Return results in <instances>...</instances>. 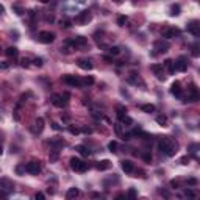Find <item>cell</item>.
<instances>
[{
  "label": "cell",
  "mask_w": 200,
  "mask_h": 200,
  "mask_svg": "<svg viewBox=\"0 0 200 200\" xmlns=\"http://www.w3.org/2000/svg\"><path fill=\"white\" fill-rule=\"evenodd\" d=\"M158 149L167 156H174L177 153V144L172 141L169 136H164V138H161V139L158 141Z\"/></svg>",
  "instance_id": "cell-1"
},
{
  "label": "cell",
  "mask_w": 200,
  "mask_h": 200,
  "mask_svg": "<svg viewBox=\"0 0 200 200\" xmlns=\"http://www.w3.org/2000/svg\"><path fill=\"white\" fill-rule=\"evenodd\" d=\"M71 97L69 92H64V94H53L52 95V103L57 108H64L67 105V99Z\"/></svg>",
  "instance_id": "cell-2"
},
{
  "label": "cell",
  "mask_w": 200,
  "mask_h": 200,
  "mask_svg": "<svg viewBox=\"0 0 200 200\" xmlns=\"http://www.w3.org/2000/svg\"><path fill=\"white\" fill-rule=\"evenodd\" d=\"M71 169L72 170H75V172H86L88 170V164L85 163V161H81L80 158H71Z\"/></svg>",
  "instance_id": "cell-3"
},
{
  "label": "cell",
  "mask_w": 200,
  "mask_h": 200,
  "mask_svg": "<svg viewBox=\"0 0 200 200\" xmlns=\"http://www.w3.org/2000/svg\"><path fill=\"white\" fill-rule=\"evenodd\" d=\"M61 80H63V83H66L69 86H77V88L83 86V81H81V78H78L77 75H63Z\"/></svg>",
  "instance_id": "cell-4"
},
{
  "label": "cell",
  "mask_w": 200,
  "mask_h": 200,
  "mask_svg": "<svg viewBox=\"0 0 200 200\" xmlns=\"http://www.w3.org/2000/svg\"><path fill=\"white\" fill-rule=\"evenodd\" d=\"M41 163L39 161H36V160H31L30 163H27L25 164V172H28V174H31V175H38L39 172H41Z\"/></svg>",
  "instance_id": "cell-5"
},
{
  "label": "cell",
  "mask_w": 200,
  "mask_h": 200,
  "mask_svg": "<svg viewBox=\"0 0 200 200\" xmlns=\"http://www.w3.org/2000/svg\"><path fill=\"white\" fill-rule=\"evenodd\" d=\"M38 41L42 42V44H50V42L55 41V34L52 31H41L38 34Z\"/></svg>",
  "instance_id": "cell-6"
},
{
  "label": "cell",
  "mask_w": 200,
  "mask_h": 200,
  "mask_svg": "<svg viewBox=\"0 0 200 200\" xmlns=\"http://www.w3.org/2000/svg\"><path fill=\"white\" fill-rule=\"evenodd\" d=\"M153 47H155V53H164V52H167L169 50V47H170V44L167 42V41H163V39H160V41H156V42L153 44Z\"/></svg>",
  "instance_id": "cell-7"
},
{
  "label": "cell",
  "mask_w": 200,
  "mask_h": 200,
  "mask_svg": "<svg viewBox=\"0 0 200 200\" xmlns=\"http://www.w3.org/2000/svg\"><path fill=\"white\" fill-rule=\"evenodd\" d=\"M174 66H175V71L184 72L186 69H188V59H186L184 57H180L177 61H174Z\"/></svg>",
  "instance_id": "cell-8"
},
{
  "label": "cell",
  "mask_w": 200,
  "mask_h": 200,
  "mask_svg": "<svg viewBox=\"0 0 200 200\" xmlns=\"http://www.w3.org/2000/svg\"><path fill=\"white\" fill-rule=\"evenodd\" d=\"M91 19H92V14L89 11H81L80 14L75 17V22H78V24H88V22H91Z\"/></svg>",
  "instance_id": "cell-9"
},
{
  "label": "cell",
  "mask_w": 200,
  "mask_h": 200,
  "mask_svg": "<svg viewBox=\"0 0 200 200\" xmlns=\"http://www.w3.org/2000/svg\"><path fill=\"white\" fill-rule=\"evenodd\" d=\"M180 34V30L175 28V27H169V28L166 30H163V38L164 39H172V38H175Z\"/></svg>",
  "instance_id": "cell-10"
},
{
  "label": "cell",
  "mask_w": 200,
  "mask_h": 200,
  "mask_svg": "<svg viewBox=\"0 0 200 200\" xmlns=\"http://www.w3.org/2000/svg\"><path fill=\"white\" fill-rule=\"evenodd\" d=\"M67 44H71L74 47H85V45H88V39L85 36H77L71 41H67Z\"/></svg>",
  "instance_id": "cell-11"
},
{
  "label": "cell",
  "mask_w": 200,
  "mask_h": 200,
  "mask_svg": "<svg viewBox=\"0 0 200 200\" xmlns=\"http://www.w3.org/2000/svg\"><path fill=\"white\" fill-rule=\"evenodd\" d=\"M170 94L172 95H175V97H183V89H181V85H180V81H174L170 86Z\"/></svg>",
  "instance_id": "cell-12"
},
{
  "label": "cell",
  "mask_w": 200,
  "mask_h": 200,
  "mask_svg": "<svg viewBox=\"0 0 200 200\" xmlns=\"http://www.w3.org/2000/svg\"><path fill=\"white\" fill-rule=\"evenodd\" d=\"M0 189H5V191L11 192L13 189H14V184H13V181L10 180V178L2 177V178H0Z\"/></svg>",
  "instance_id": "cell-13"
},
{
  "label": "cell",
  "mask_w": 200,
  "mask_h": 200,
  "mask_svg": "<svg viewBox=\"0 0 200 200\" xmlns=\"http://www.w3.org/2000/svg\"><path fill=\"white\" fill-rule=\"evenodd\" d=\"M120 167H122V170L125 172V174H132V172L135 170V164L130 160H122L120 161Z\"/></svg>",
  "instance_id": "cell-14"
},
{
  "label": "cell",
  "mask_w": 200,
  "mask_h": 200,
  "mask_svg": "<svg viewBox=\"0 0 200 200\" xmlns=\"http://www.w3.org/2000/svg\"><path fill=\"white\" fill-rule=\"evenodd\" d=\"M152 71H153V74L156 75L158 80H164V69H163V64H152Z\"/></svg>",
  "instance_id": "cell-15"
},
{
  "label": "cell",
  "mask_w": 200,
  "mask_h": 200,
  "mask_svg": "<svg viewBox=\"0 0 200 200\" xmlns=\"http://www.w3.org/2000/svg\"><path fill=\"white\" fill-rule=\"evenodd\" d=\"M42 130H44V119H42V117H38L36 122H34V127H33L31 132L34 135H39V133H42Z\"/></svg>",
  "instance_id": "cell-16"
},
{
  "label": "cell",
  "mask_w": 200,
  "mask_h": 200,
  "mask_svg": "<svg viewBox=\"0 0 200 200\" xmlns=\"http://www.w3.org/2000/svg\"><path fill=\"white\" fill-rule=\"evenodd\" d=\"M188 31L191 34H194V36H200V25L197 20H192V22L188 25Z\"/></svg>",
  "instance_id": "cell-17"
},
{
  "label": "cell",
  "mask_w": 200,
  "mask_h": 200,
  "mask_svg": "<svg viewBox=\"0 0 200 200\" xmlns=\"http://www.w3.org/2000/svg\"><path fill=\"white\" fill-rule=\"evenodd\" d=\"M197 99H199L197 88H196V85H191V88H189V94H188V100H186V102H197Z\"/></svg>",
  "instance_id": "cell-18"
},
{
  "label": "cell",
  "mask_w": 200,
  "mask_h": 200,
  "mask_svg": "<svg viewBox=\"0 0 200 200\" xmlns=\"http://www.w3.org/2000/svg\"><path fill=\"white\" fill-rule=\"evenodd\" d=\"M77 64L80 69H83V71H91V69L94 67L91 61H88V59H78L77 61Z\"/></svg>",
  "instance_id": "cell-19"
},
{
  "label": "cell",
  "mask_w": 200,
  "mask_h": 200,
  "mask_svg": "<svg viewBox=\"0 0 200 200\" xmlns=\"http://www.w3.org/2000/svg\"><path fill=\"white\" fill-rule=\"evenodd\" d=\"M95 167H97L99 170H106L111 167V161L109 160H103V161H99L97 164H95Z\"/></svg>",
  "instance_id": "cell-20"
},
{
  "label": "cell",
  "mask_w": 200,
  "mask_h": 200,
  "mask_svg": "<svg viewBox=\"0 0 200 200\" xmlns=\"http://www.w3.org/2000/svg\"><path fill=\"white\" fill-rule=\"evenodd\" d=\"M75 150H77L80 155H83V156H89V155H91V150H89L86 146H83V144L77 146V147H75Z\"/></svg>",
  "instance_id": "cell-21"
},
{
  "label": "cell",
  "mask_w": 200,
  "mask_h": 200,
  "mask_svg": "<svg viewBox=\"0 0 200 200\" xmlns=\"http://www.w3.org/2000/svg\"><path fill=\"white\" fill-rule=\"evenodd\" d=\"M5 53H6V57H8V58H16L19 55V50L16 49V47H8V49L5 50Z\"/></svg>",
  "instance_id": "cell-22"
},
{
  "label": "cell",
  "mask_w": 200,
  "mask_h": 200,
  "mask_svg": "<svg viewBox=\"0 0 200 200\" xmlns=\"http://www.w3.org/2000/svg\"><path fill=\"white\" fill-rule=\"evenodd\" d=\"M116 113H117V117H119V119H122V117L127 114V108L123 106V105H117V106H116Z\"/></svg>",
  "instance_id": "cell-23"
},
{
  "label": "cell",
  "mask_w": 200,
  "mask_h": 200,
  "mask_svg": "<svg viewBox=\"0 0 200 200\" xmlns=\"http://www.w3.org/2000/svg\"><path fill=\"white\" fill-rule=\"evenodd\" d=\"M78 196H80V191L77 188H71V189L67 191V194H66L67 199H75V197H78Z\"/></svg>",
  "instance_id": "cell-24"
},
{
  "label": "cell",
  "mask_w": 200,
  "mask_h": 200,
  "mask_svg": "<svg viewBox=\"0 0 200 200\" xmlns=\"http://www.w3.org/2000/svg\"><path fill=\"white\" fill-rule=\"evenodd\" d=\"M141 109L144 113H153L155 111V105H152V103H146V105H141Z\"/></svg>",
  "instance_id": "cell-25"
},
{
  "label": "cell",
  "mask_w": 200,
  "mask_h": 200,
  "mask_svg": "<svg viewBox=\"0 0 200 200\" xmlns=\"http://www.w3.org/2000/svg\"><path fill=\"white\" fill-rule=\"evenodd\" d=\"M50 146H53L55 149H58V147L66 146V142H64L63 139H52V141H50Z\"/></svg>",
  "instance_id": "cell-26"
},
{
  "label": "cell",
  "mask_w": 200,
  "mask_h": 200,
  "mask_svg": "<svg viewBox=\"0 0 200 200\" xmlns=\"http://www.w3.org/2000/svg\"><path fill=\"white\" fill-rule=\"evenodd\" d=\"M164 64H166V67L169 69V74L175 72V66H174V61H172V59H166V63H164Z\"/></svg>",
  "instance_id": "cell-27"
},
{
  "label": "cell",
  "mask_w": 200,
  "mask_h": 200,
  "mask_svg": "<svg viewBox=\"0 0 200 200\" xmlns=\"http://www.w3.org/2000/svg\"><path fill=\"white\" fill-rule=\"evenodd\" d=\"M58 156H59V150L58 149H53L52 153H50V163H55V161L58 160Z\"/></svg>",
  "instance_id": "cell-28"
},
{
  "label": "cell",
  "mask_w": 200,
  "mask_h": 200,
  "mask_svg": "<svg viewBox=\"0 0 200 200\" xmlns=\"http://www.w3.org/2000/svg\"><path fill=\"white\" fill-rule=\"evenodd\" d=\"M180 14V5H172L170 6V16H178Z\"/></svg>",
  "instance_id": "cell-29"
},
{
  "label": "cell",
  "mask_w": 200,
  "mask_h": 200,
  "mask_svg": "<svg viewBox=\"0 0 200 200\" xmlns=\"http://www.w3.org/2000/svg\"><path fill=\"white\" fill-rule=\"evenodd\" d=\"M156 122L160 123L161 127H166V125H167V117H166V116H158V117H156Z\"/></svg>",
  "instance_id": "cell-30"
},
{
  "label": "cell",
  "mask_w": 200,
  "mask_h": 200,
  "mask_svg": "<svg viewBox=\"0 0 200 200\" xmlns=\"http://www.w3.org/2000/svg\"><path fill=\"white\" fill-rule=\"evenodd\" d=\"M81 81H83V85H86V86H91V85H94V77H91V75H88V77L81 78Z\"/></svg>",
  "instance_id": "cell-31"
},
{
  "label": "cell",
  "mask_w": 200,
  "mask_h": 200,
  "mask_svg": "<svg viewBox=\"0 0 200 200\" xmlns=\"http://www.w3.org/2000/svg\"><path fill=\"white\" fill-rule=\"evenodd\" d=\"M108 150L113 152V153H116V152H117V142H116V141H111V142H109V144H108Z\"/></svg>",
  "instance_id": "cell-32"
},
{
  "label": "cell",
  "mask_w": 200,
  "mask_h": 200,
  "mask_svg": "<svg viewBox=\"0 0 200 200\" xmlns=\"http://www.w3.org/2000/svg\"><path fill=\"white\" fill-rule=\"evenodd\" d=\"M125 22H127V17L125 16H119V17H117V25H119V27H123V25H125Z\"/></svg>",
  "instance_id": "cell-33"
},
{
  "label": "cell",
  "mask_w": 200,
  "mask_h": 200,
  "mask_svg": "<svg viewBox=\"0 0 200 200\" xmlns=\"http://www.w3.org/2000/svg\"><path fill=\"white\" fill-rule=\"evenodd\" d=\"M120 120H122L123 123H127V125H132V123H133V119H132V117H128L127 114H125V116H123V117H122V119H120Z\"/></svg>",
  "instance_id": "cell-34"
},
{
  "label": "cell",
  "mask_w": 200,
  "mask_h": 200,
  "mask_svg": "<svg viewBox=\"0 0 200 200\" xmlns=\"http://www.w3.org/2000/svg\"><path fill=\"white\" fill-rule=\"evenodd\" d=\"M109 53H111V55H114V57H116V55H119L120 53V49H119V47H109Z\"/></svg>",
  "instance_id": "cell-35"
},
{
  "label": "cell",
  "mask_w": 200,
  "mask_h": 200,
  "mask_svg": "<svg viewBox=\"0 0 200 200\" xmlns=\"http://www.w3.org/2000/svg\"><path fill=\"white\" fill-rule=\"evenodd\" d=\"M69 132H71L72 135H78V133H80V128H77V127L71 125V127H69Z\"/></svg>",
  "instance_id": "cell-36"
},
{
  "label": "cell",
  "mask_w": 200,
  "mask_h": 200,
  "mask_svg": "<svg viewBox=\"0 0 200 200\" xmlns=\"http://www.w3.org/2000/svg\"><path fill=\"white\" fill-rule=\"evenodd\" d=\"M192 55H194V57H199V55H200V52H199V45L196 44V45H192Z\"/></svg>",
  "instance_id": "cell-37"
},
{
  "label": "cell",
  "mask_w": 200,
  "mask_h": 200,
  "mask_svg": "<svg viewBox=\"0 0 200 200\" xmlns=\"http://www.w3.org/2000/svg\"><path fill=\"white\" fill-rule=\"evenodd\" d=\"M24 172H25V166H17V167H16V174H17V175H22Z\"/></svg>",
  "instance_id": "cell-38"
},
{
  "label": "cell",
  "mask_w": 200,
  "mask_h": 200,
  "mask_svg": "<svg viewBox=\"0 0 200 200\" xmlns=\"http://www.w3.org/2000/svg\"><path fill=\"white\" fill-rule=\"evenodd\" d=\"M184 196H188V197H196V192L192 191V189H184Z\"/></svg>",
  "instance_id": "cell-39"
},
{
  "label": "cell",
  "mask_w": 200,
  "mask_h": 200,
  "mask_svg": "<svg viewBox=\"0 0 200 200\" xmlns=\"http://www.w3.org/2000/svg\"><path fill=\"white\" fill-rule=\"evenodd\" d=\"M33 63H34V66L41 67V66H42V59H41V58H34V59H33Z\"/></svg>",
  "instance_id": "cell-40"
},
{
  "label": "cell",
  "mask_w": 200,
  "mask_h": 200,
  "mask_svg": "<svg viewBox=\"0 0 200 200\" xmlns=\"http://www.w3.org/2000/svg\"><path fill=\"white\" fill-rule=\"evenodd\" d=\"M142 158H144V161H147V163H150V161H152V155H150V153H144V155H142Z\"/></svg>",
  "instance_id": "cell-41"
},
{
  "label": "cell",
  "mask_w": 200,
  "mask_h": 200,
  "mask_svg": "<svg viewBox=\"0 0 200 200\" xmlns=\"http://www.w3.org/2000/svg\"><path fill=\"white\" fill-rule=\"evenodd\" d=\"M128 196H130V197H136V196H138V192H136V189H133V188H132V189H130V191H128Z\"/></svg>",
  "instance_id": "cell-42"
},
{
  "label": "cell",
  "mask_w": 200,
  "mask_h": 200,
  "mask_svg": "<svg viewBox=\"0 0 200 200\" xmlns=\"http://www.w3.org/2000/svg\"><path fill=\"white\" fill-rule=\"evenodd\" d=\"M14 11H16V14H19V16H20V14H24V10H22V8H19V6H14Z\"/></svg>",
  "instance_id": "cell-43"
},
{
  "label": "cell",
  "mask_w": 200,
  "mask_h": 200,
  "mask_svg": "<svg viewBox=\"0 0 200 200\" xmlns=\"http://www.w3.org/2000/svg\"><path fill=\"white\" fill-rule=\"evenodd\" d=\"M52 128H53V130H57V132H58V130H61V125H58L57 122H53V123H52Z\"/></svg>",
  "instance_id": "cell-44"
},
{
  "label": "cell",
  "mask_w": 200,
  "mask_h": 200,
  "mask_svg": "<svg viewBox=\"0 0 200 200\" xmlns=\"http://www.w3.org/2000/svg\"><path fill=\"white\" fill-rule=\"evenodd\" d=\"M114 128H116V133H117V135H119V136H120V135H122V130H120V125H114Z\"/></svg>",
  "instance_id": "cell-45"
},
{
  "label": "cell",
  "mask_w": 200,
  "mask_h": 200,
  "mask_svg": "<svg viewBox=\"0 0 200 200\" xmlns=\"http://www.w3.org/2000/svg\"><path fill=\"white\" fill-rule=\"evenodd\" d=\"M189 163V156H183L181 158V164H188Z\"/></svg>",
  "instance_id": "cell-46"
},
{
  "label": "cell",
  "mask_w": 200,
  "mask_h": 200,
  "mask_svg": "<svg viewBox=\"0 0 200 200\" xmlns=\"http://www.w3.org/2000/svg\"><path fill=\"white\" fill-rule=\"evenodd\" d=\"M34 197H36V199H39V200H42L45 196L42 194V192H36V196H34Z\"/></svg>",
  "instance_id": "cell-47"
},
{
  "label": "cell",
  "mask_w": 200,
  "mask_h": 200,
  "mask_svg": "<svg viewBox=\"0 0 200 200\" xmlns=\"http://www.w3.org/2000/svg\"><path fill=\"white\" fill-rule=\"evenodd\" d=\"M20 64H22L24 67H27V66H28V59H27V58H24L22 61H20Z\"/></svg>",
  "instance_id": "cell-48"
},
{
  "label": "cell",
  "mask_w": 200,
  "mask_h": 200,
  "mask_svg": "<svg viewBox=\"0 0 200 200\" xmlns=\"http://www.w3.org/2000/svg\"><path fill=\"white\" fill-rule=\"evenodd\" d=\"M8 66H10L8 63H2V61H0V69H6Z\"/></svg>",
  "instance_id": "cell-49"
},
{
  "label": "cell",
  "mask_w": 200,
  "mask_h": 200,
  "mask_svg": "<svg viewBox=\"0 0 200 200\" xmlns=\"http://www.w3.org/2000/svg\"><path fill=\"white\" fill-rule=\"evenodd\" d=\"M188 183H189V184H197V180H196V178H189Z\"/></svg>",
  "instance_id": "cell-50"
},
{
  "label": "cell",
  "mask_w": 200,
  "mask_h": 200,
  "mask_svg": "<svg viewBox=\"0 0 200 200\" xmlns=\"http://www.w3.org/2000/svg\"><path fill=\"white\" fill-rule=\"evenodd\" d=\"M63 25L66 27V28H69V27H71V20H64V22H63Z\"/></svg>",
  "instance_id": "cell-51"
},
{
  "label": "cell",
  "mask_w": 200,
  "mask_h": 200,
  "mask_svg": "<svg viewBox=\"0 0 200 200\" xmlns=\"http://www.w3.org/2000/svg\"><path fill=\"white\" fill-rule=\"evenodd\" d=\"M103 59L108 61V63H113V58H111V57H103Z\"/></svg>",
  "instance_id": "cell-52"
},
{
  "label": "cell",
  "mask_w": 200,
  "mask_h": 200,
  "mask_svg": "<svg viewBox=\"0 0 200 200\" xmlns=\"http://www.w3.org/2000/svg\"><path fill=\"white\" fill-rule=\"evenodd\" d=\"M83 132H85V133H92V130H91V128H83Z\"/></svg>",
  "instance_id": "cell-53"
},
{
  "label": "cell",
  "mask_w": 200,
  "mask_h": 200,
  "mask_svg": "<svg viewBox=\"0 0 200 200\" xmlns=\"http://www.w3.org/2000/svg\"><path fill=\"white\" fill-rule=\"evenodd\" d=\"M5 11V8H3V5H0V14H2V13Z\"/></svg>",
  "instance_id": "cell-54"
},
{
  "label": "cell",
  "mask_w": 200,
  "mask_h": 200,
  "mask_svg": "<svg viewBox=\"0 0 200 200\" xmlns=\"http://www.w3.org/2000/svg\"><path fill=\"white\" fill-rule=\"evenodd\" d=\"M41 2H42V3H49L50 0H41Z\"/></svg>",
  "instance_id": "cell-55"
},
{
  "label": "cell",
  "mask_w": 200,
  "mask_h": 200,
  "mask_svg": "<svg viewBox=\"0 0 200 200\" xmlns=\"http://www.w3.org/2000/svg\"><path fill=\"white\" fill-rule=\"evenodd\" d=\"M3 153V150H2V146H0V155H2Z\"/></svg>",
  "instance_id": "cell-56"
}]
</instances>
